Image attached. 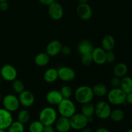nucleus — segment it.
Returning <instances> with one entry per match:
<instances>
[{
  "mask_svg": "<svg viewBox=\"0 0 132 132\" xmlns=\"http://www.w3.org/2000/svg\"><path fill=\"white\" fill-rule=\"evenodd\" d=\"M19 103L23 106L25 108H30L35 102L34 95L30 90H25L19 94Z\"/></svg>",
  "mask_w": 132,
  "mask_h": 132,
  "instance_id": "nucleus-12",
  "label": "nucleus"
},
{
  "mask_svg": "<svg viewBox=\"0 0 132 132\" xmlns=\"http://www.w3.org/2000/svg\"><path fill=\"white\" fill-rule=\"evenodd\" d=\"M81 131V132H93L91 128H88L87 126L85 128H84L83 129H82Z\"/></svg>",
  "mask_w": 132,
  "mask_h": 132,
  "instance_id": "nucleus-41",
  "label": "nucleus"
},
{
  "mask_svg": "<svg viewBox=\"0 0 132 132\" xmlns=\"http://www.w3.org/2000/svg\"><path fill=\"white\" fill-rule=\"evenodd\" d=\"M43 132H54V128L52 126V125L45 126Z\"/></svg>",
  "mask_w": 132,
  "mask_h": 132,
  "instance_id": "nucleus-39",
  "label": "nucleus"
},
{
  "mask_svg": "<svg viewBox=\"0 0 132 132\" xmlns=\"http://www.w3.org/2000/svg\"><path fill=\"white\" fill-rule=\"evenodd\" d=\"M12 122L13 117L11 112L4 108H0V129L7 130Z\"/></svg>",
  "mask_w": 132,
  "mask_h": 132,
  "instance_id": "nucleus-13",
  "label": "nucleus"
},
{
  "mask_svg": "<svg viewBox=\"0 0 132 132\" xmlns=\"http://www.w3.org/2000/svg\"><path fill=\"white\" fill-rule=\"evenodd\" d=\"M128 70V66L125 63H118L113 68V74L114 76L122 78L126 75Z\"/></svg>",
  "mask_w": 132,
  "mask_h": 132,
  "instance_id": "nucleus-22",
  "label": "nucleus"
},
{
  "mask_svg": "<svg viewBox=\"0 0 132 132\" xmlns=\"http://www.w3.org/2000/svg\"><path fill=\"white\" fill-rule=\"evenodd\" d=\"M120 88L126 94L132 92V78L130 76H124L121 79Z\"/></svg>",
  "mask_w": 132,
  "mask_h": 132,
  "instance_id": "nucleus-23",
  "label": "nucleus"
},
{
  "mask_svg": "<svg viewBox=\"0 0 132 132\" xmlns=\"http://www.w3.org/2000/svg\"><path fill=\"white\" fill-rule=\"evenodd\" d=\"M3 106L5 109L10 112H14L19 108L20 103L19 98L14 94H7L2 100Z\"/></svg>",
  "mask_w": 132,
  "mask_h": 132,
  "instance_id": "nucleus-7",
  "label": "nucleus"
},
{
  "mask_svg": "<svg viewBox=\"0 0 132 132\" xmlns=\"http://www.w3.org/2000/svg\"><path fill=\"white\" fill-rule=\"evenodd\" d=\"M116 60V55L112 50L106 51V63H112Z\"/></svg>",
  "mask_w": 132,
  "mask_h": 132,
  "instance_id": "nucleus-33",
  "label": "nucleus"
},
{
  "mask_svg": "<svg viewBox=\"0 0 132 132\" xmlns=\"http://www.w3.org/2000/svg\"><path fill=\"white\" fill-rule=\"evenodd\" d=\"M91 54L95 64L102 65L106 63V51L102 47L94 48Z\"/></svg>",
  "mask_w": 132,
  "mask_h": 132,
  "instance_id": "nucleus-14",
  "label": "nucleus"
},
{
  "mask_svg": "<svg viewBox=\"0 0 132 132\" xmlns=\"http://www.w3.org/2000/svg\"><path fill=\"white\" fill-rule=\"evenodd\" d=\"M76 100L80 104L92 102L94 97L92 88L86 85H83L77 88L74 93Z\"/></svg>",
  "mask_w": 132,
  "mask_h": 132,
  "instance_id": "nucleus-1",
  "label": "nucleus"
},
{
  "mask_svg": "<svg viewBox=\"0 0 132 132\" xmlns=\"http://www.w3.org/2000/svg\"><path fill=\"white\" fill-rule=\"evenodd\" d=\"M81 113L87 117H92L95 114V106L91 102L82 104L81 107Z\"/></svg>",
  "mask_w": 132,
  "mask_h": 132,
  "instance_id": "nucleus-25",
  "label": "nucleus"
},
{
  "mask_svg": "<svg viewBox=\"0 0 132 132\" xmlns=\"http://www.w3.org/2000/svg\"><path fill=\"white\" fill-rule=\"evenodd\" d=\"M43 79L45 82L48 83H53L57 80L58 72L57 69L50 68L46 70L43 74Z\"/></svg>",
  "mask_w": 132,
  "mask_h": 132,
  "instance_id": "nucleus-19",
  "label": "nucleus"
},
{
  "mask_svg": "<svg viewBox=\"0 0 132 132\" xmlns=\"http://www.w3.org/2000/svg\"><path fill=\"white\" fill-rule=\"evenodd\" d=\"M110 118L114 122H121L125 118V113H124L123 110H122L121 109L117 108V109L112 110Z\"/></svg>",
  "mask_w": 132,
  "mask_h": 132,
  "instance_id": "nucleus-27",
  "label": "nucleus"
},
{
  "mask_svg": "<svg viewBox=\"0 0 132 132\" xmlns=\"http://www.w3.org/2000/svg\"><path fill=\"white\" fill-rule=\"evenodd\" d=\"M7 132H24V126L19 121H13L7 129Z\"/></svg>",
  "mask_w": 132,
  "mask_h": 132,
  "instance_id": "nucleus-28",
  "label": "nucleus"
},
{
  "mask_svg": "<svg viewBox=\"0 0 132 132\" xmlns=\"http://www.w3.org/2000/svg\"><path fill=\"white\" fill-rule=\"evenodd\" d=\"M8 0H0V1H7Z\"/></svg>",
  "mask_w": 132,
  "mask_h": 132,
  "instance_id": "nucleus-45",
  "label": "nucleus"
},
{
  "mask_svg": "<svg viewBox=\"0 0 132 132\" xmlns=\"http://www.w3.org/2000/svg\"><path fill=\"white\" fill-rule=\"evenodd\" d=\"M102 48L105 51L112 50L116 46V40L111 35H106L101 41Z\"/></svg>",
  "mask_w": 132,
  "mask_h": 132,
  "instance_id": "nucleus-21",
  "label": "nucleus"
},
{
  "mask_svg": "<svg viewBox=\"0 0 132 132\" xmlns=\"http://www.w3.org/2000/svg\"><path fill=\"white\" fill-rule=\"evenodd\" d=\"M63 99V97L61 94L59 90H50L46 95V102L52 106L58 105Z\"/></svg>",
  "mask_w": 132,
  "mask_h": 132,
  "instance_id": "nucleus-17",
  "label": "nucleus"
},
{
  "mask_svg": "<svg viewBox=\"0 0 132 132\" xmlns=\"http://www.w3.org/2000/svg\"><path fill=\"white\" fill-rule=\"evenodd\" d=\"M12 89L15 93L19 94L25 90L24 83L21 80L18 79H15L13 81Z\"/></svg>",
  "mask_w": 132,
  "mask_h": 132,
  "instance_id": "nucleus-30",
  "label": "nucleus"
},
{
  "mask_svg": "<svg viewBox=\"0 0 132 132\" xmlns=\"http://www.w3.org/2000/svg\"><path fill=\"white\" fill-rule=\"evenodd\" d=\"M38 1H39L40 3H41L42 5L48 6H49L50 5H52L54 1H55V0H38Z\"/></svg>",
  "mask_w": 132,
  "mask_h": 132,
  "instance_id": "nucleus-37",
  "label": "nucleus"
},
{
  "mask_svg": "<svg viewBox=\"0 0 132 132\" xmlns=\"http://www.w3.org/2000/svg\"><path fill=\"white\" fill-rule=\"evenodd\" d=\"M63 99H70L73 94L72 88L68 85H64L59 90Z\"/></svg>",
  "mask_w": 132,
  "mask_h": 132,
  "instance_id": "nucleus-31",
  "label": "nucleus"
},
{
  "mask_svg": "<svg viewBox=\"0 0 132 132\" xmlns=\"http://www.w3.org/2000/svg\"><path fill=\"white\" fill-rule=\"evenodd\" d=\"M88 0H79L80 3H86L88 2Z\"/></svg>",
  "mask_w": 132,
  "mask_h": 132,
  "instance_id": "nucleus-42",
  "label": "nucleus"
},
{
  "mask_svg": "<svg viewBox=\"0 0 132 132\" xmlns=\"http://www.w3.org/2000/svg\"><path fill=\"white\" fill-rule=\"evenodd\" d=\"M62 47L63 45L59 40H52L46 46V52L50 57H55L61 53Z\"/></svg>",
  "mask_w": 132,
  "mask_h": 132,
  "instance_id": "nucleus-16",
  "label": "nucleus"
},
{
  "mask_svg": "<svg viewBox=\"0 0 132 132\" xmlns=\"http://www.w3.org/2000/svg\"><path fill=\"white\" fill-rule=\"evenodd\" d=\"M76 12L78 16L84 21H88L92 17L93 12L90 5L86 3H80L76 9Z\"/></svg>",
  "mask_w": 132,
  "mask_h": 132,
  "instance_id": "nucleus-11",
  "label": "nucleus"
},
{
  "mask_svg": "<svg viewBox=\"0 0 132 132\" xmlns=\"http://www.w3.org/2000/svg\"><path fill=\"white\" fill-rule=\"evenodd\" d=\"M93 49H94V46H93L92 43L89 40H82L77 45V50L81 55L92 53Z\"/></svg>",
  "mask_w": 132,
  "mask_h": 132,
  "instance_id": "nucleus-18",
  "label": "nucleus"
},
{
  "mask_svg": "<svg viewBox=\"0 0 132 132\" xmlns=\"http://www.w3.org/2000/svg\"><path fill=\"white\" fill-rule=\"evenodd\" d=\"M126 132H132V128L131 129H129L128 130H127Z\"/></svg>",
  "mask_w": 132,
  "mask_h": 132,
  "instance_id": "nucleus-44",
  "label": "nucleus"
},
{
  "mask_svg": "<svg viewBox=\"0 0 132 132\" xmlns=\"http://www.w3.org/2000/svg\"><path fill=\"white\" fill-rule=\"evenodd\" d=\"M126 96V94L121 88H112L107 93V99L109 103L116 106L125 104Z\"/></svg>",
  "mask_w": 132,
  "mask_h": 132,
  "instance_id": "nucleus-4",
  "label": "nucleus"
},
{
  "mask_svg": "<svg viewBox=\"0 0 132 132\" xmlns=\"http://www.w3.org/2000/svg\"><path fill=\"white\" fill-rule=\"evenodd\" d=\"M55 125V130L58 132H69L72 128L70 118L63 116L57 119Z\"/></svg>",
  "mask_w": 132,
  "mask_h": 132,
  "instance_id": "nucleus-15",
  "label": "nucleus"
},
{
  "mask_svg": "<svg viewBox=\"0 0 132 132\" xmlns=\"http://www.w3.org/2000/svg\"><path fill=\"white\" fill-rule=\"evenodd\" d=\"M112 110L109 103L104 101H100L95 106V115L102 120L110 118Z\"/></svg>",
  "mask_w": 132,
  "mask_h": 132,
  "instance_id": "nucleus-5",
  "label": "nucleus"
},
{
  "mask_svg": "<svg viewBox=\"0 0 132 132\" xmlns=\"http://www.w3.org/2000/svg\"><path fill=\"white\" fill-rule=\"evenodd\" d=\"M58 78L63 82H71L76 78V72L69 67H61L57 69Z\"/></svg>",
  "mask_w": 132,
  "mask_h": 132,
  "instance_id": "nucleus-9",
  "label": "nucleus"
},
{
  "mask_svg": "<svg viewBox=\"0 0 132 132\" xmlns=\"http://www.w3.org/2000/svg\"><path fill=\"white\" fill-rule=\"evenodd\" d=\"M57 119V112L53 107L47 106L43 108L39 115V120L44 126H49L55 124Z\"/></svg>",
  "mask_w": 132,
  "mask_h": 132,
  "instance_id": "nucleus-2",
  "label": "nucleus"
},
{
  "mask_svg": "<svg viewBox=\"0 0 132 132\" xmlns=\"http://www.w3.org/2000/svg\"><path fill=\"white\" fill-rule=\"evenodd\" d=\"M50 57H51L46 52L39 53L34 58L35 64L40 67H45L50 63Z\"/></svg>",
  "mask_w": 132,
  "mask_h": 132,
  "instance_id": "nucleus-20",
  "label": "nucleus"
},
{
  "mask_svg": "<svg viewBox=\"0 0 132 132\" xmlns=\"http://www.w3.org/2000/svg\"><path fill=\"white\" fill-rule=\"evenodd\" d=\"M71 128L75 130L81 131L88 125V117L81 113H75L70 118Z\"/></svg>",
  "mask_w": 132,
  "mask_h": 132,
  "instance_id": "nucleus-6",
  "label": "nucleus"
},
{
  "mask_svg": "<svg viewBox=\"0 0 132 132\" xmlns=\"http://www.w3.org/2000/svg\"><path fill=\"white\" fill-rule=\"evenodd\" d=\"M126 102L127 104H131L132 105V92H131L126 94Z\"/></svg>",
  "mask_w": 132,
  "mask_h": 132,
  "instance_id": "nucleus-38",
  "label": "nucleus"
},
{
  "mask_svg": "<svg viewBox=\"0 0 132 132\" xmlns=\"http://www.w3.org/2000/svg\"><path fill=\"white\" fill-rule=\"evenodd\" d=\"M121 79L120 77L114 76V77H113L112 79H111L110 85L112 86V87L113 88H120V86H121Z\"/></svg>",
  "mask_w": 132,
  "mask_h": 132,
  "instance_id": "nucleus-34",
  "label": "nucleus"
},
{
  "mask_svg": "<svg viewBox=\"0 0 132 132\" xmlns=\"http://www.w3.org/2000/svg\"><path fill=\"white\" fill-rule=\"evenodd\" d=\"M131 126H132V117H131Z\"/></svg>",
  "mask_w": 132,
  "mask_h": 132,
  "instance_id": "nucleus-47",
  "label": "nucleus"
},
{
  "mask_svg": "<svg viewBox=\"0 0 132 132\" xmlns=\"http://www.w3.org/2000/svg\"><path fill=\"white\" fill-rule=\"evenodd\" d=\"M61 53L63 54L64 56H68L72 53V50L68 46H63L61 50Z\"/></svg>",
  "mask_w": 132,
  "mask_h": 132,
  "instance_id": "nucleus-35",
  "label": "nucleus"
},
{
  "mask_svg": "<svg viewBox=\"0 0 132 132\" xmlns=\"http://www.w3.org/2000/svg\"><path fill=\"white\" fill-rule=\"evenodd\" d=\"M81 63L85 67H89V66L91 65L94 63L91 53L82 55V56H81Z\"/></svg>",
  "mask_w": 132,
  "mask_h": 132,
  "instance_id": "nucleus-32",
  "label": "nucleus"
},
{
  "mask_svg": "<svg viewBox=\"0 0 132 132\" xmlns=\"http://www.w3.org/2000/svg\"><path fill=\"white\" fill-rule=\"evenodd\" d=\"M57 112L61 116L70 118L76 113V105L70 99H63L57 105Z\"/></svg>",
  "mask_w": 132,
  "mask_h": 132,
  "instance_id": "nucleus-3",
  "label": "nucleus"
},
{
  "mask_svg": "<svg viewBox=\"0 0 132 132\" xmlns=\"http://www.w3.org/2000/svg\"><path fill=\"white\" fill-rule=\"evenodd\" d=\"M0 132H7L5 130H2V129H0Z\"/></svg>",
  "mask_w": 132,
  "mask_h": 132,
  "instance_id": "nucleus-43",
  "label": "nucleus"
},
{
  "mask_svg": "<svg viewBox=\"0 0 132 132\" xmlns=\"http://www.w3.org/2000/svg\"><path fill=\"white\" fill-rule=\"evenodd\" d=\"M49 16L55 21L60 20L63 16L64 10L62 5L57 1H54L52 5L48 6V10Z\"/></svg>",
  "mask_w": 132,
  "mask_h": 132,
  "instance_id": "nucleus-10",
  "label": "nucleus"
},
{
  "mask_svg": "<svg viewBox=\"0 0 132 132\" xmlns=\"http://www.w3.org/2000/svg\"><path fill=\"white\" fill-rule=\"evenodd\" d=\"M0 76L5 81H14L18 76V71L14 66L11 64H5L1 67L0 70Z\"/></svg>",
  "mask_w": 132,
  "mask_h": 132,
  "instance_id": "nucleus-8",
  "label": "nucleus"
},
{
  "mask_svg": "<svg viewBox=\"0 0 132 132\" xmlns=\"http://www.w3.org/2000/svg\"><path fill=\"white\" fill-rule=\"evenodd\" d=\"M95 132H110V131L108 129L106 128L101 127L97 129V130L95 131Z\"/></svg>",
  "mask_w": 132,
  "mask_h": 132,
  "instance_id": "nucleus-40",
  "label": "nucleus"
},
{
  "mask_svg": "<svg viewBox=\"0 0 132 132\" xmlns=\"http://www.w3.org/2000/svg\"><path fill=\"white\" fill-rule=\"evenodd\" d=\"M9 8V4L7 1H0V10L6 11Z\"/></svg>",
  "mask_w": 132,
  "mask_h": 132,
  "instance_id": "nucleus-36",
  "label": "nucleus"
},
{
  "mask_svg": "<svg viewBox=\"0 0 132 132\" xmlns=\"http://www.w3.org/2000/svg\"><path fill=\"white\" fill-rule=\"evenodd\" d=\"M1 93H0V101H1Z\"/></svg>",
  "mask_w": 132,
  "mask_h": 132,
  "instance_id": "nucleus-46",
  "label": "nucleus"
},
{
  "mask_svg": "<svg viewBox=\"0 0 132 132\" xmlns=\"http://www.w3.org/2000/svg\"><path fill=\"white\" fill-rule=\"evenodd\" d=\"M44 125L39 120L34 121L30 124L28 126L29 132H43L44 129Z\"/></svg>",
  "mask_w": 132,
  "mask_h": 132,
  "instance_id": "nucleus-29",
  "label": "nucleus"
},
{
  "mask_svg": "<svg viewBox=\"0 0 132 132\" xmlns=\"http://www.w3.org/2000/svg\"><path fill=\"white\" fill-rule=\"evenodd\" d=\"M30 119V113L27 109H23L19 111L17 115V121L24 125Z\"/></svg>",
  "mask_w": 132,
  "mask_h": 132,
  "instance_id": "nucleus-26",
  "label": "nucleus"
},
{
  "mask_svg": "<svg viewBox=\"0 0 132 132\" xmlns=\"http://www.w3.org/2000/svg\"><path fill=\"white\" fill-rule=\"evenodd\" d=\"M92 90L94 95H96L99 97L105 96L108 93V88L106 86L101 83H98L94 85L92 88Z\"/></svg>",
  "mask_w": 132,
  "mask_h": 132,
  "instance_id": "nucleus-24",
  "label": "nucleus"
}]
</instances>
